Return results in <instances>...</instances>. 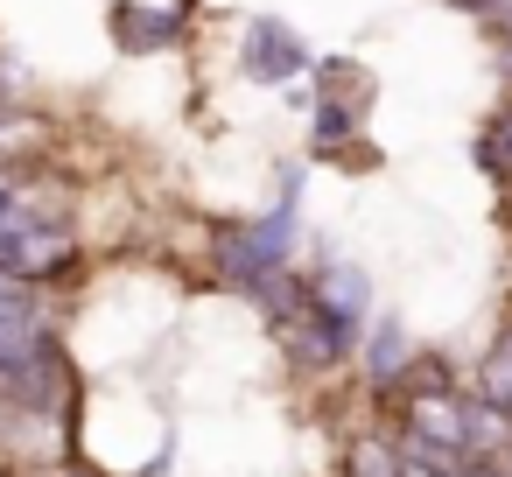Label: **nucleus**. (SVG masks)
I'll return each instance as SVG.
<instances>
[{
	"label": "nucleus",
	"instance_id": "f257e3e1",
	"mask_svg": "<svg viewBox=\"0 0 512 477\" xmlns=\"http://www.w3.org/2000/svg\"><path fill=\"white\" fill-rule=\"evenodd\" d=\"M295 204H302V176H288V190H281V204L260 218V225H246L239 239H225V274H239L246 288H260L274 267H281V253H288V232H295Z\"/></svg>",
	"mask_w": 512,
	"mask_h": 477
},
{
	"label": "nucleus",
	"instance_id": "f03ea898",
	"mask_svg": "<svg viewBox=\"0 0 512 477\" xmlns=\"http://www.w3.org/2000/svg\"><path fill=\"white\" fill-rule=\"evenodd\" d=\"M239 64H246L253 85H288V78H302L316 57H309V43H302L288 22L260 15V22H246V50H239Z\"/></svg>",
	"mask_w": 512,
	"mask_h": 477
},
{
	"label": "nucleus",
	"instance_id": "0eeeda50",
	"mask_svg": "<svg viewBox=\"0 0 512 477\" xmlns=\"http://www.w3.org/2000/svg\"><path fill=\"white\" fill-rule=\"evenodd\" d=\"M400 365V337L393 330H379V351H372V372H393Z\"/></svg>",
	"mask_w": 512,
	"mask_h": 477
},
{
	"label": "nucleus",
	"instance_id": "20e7f679",
	"mask_svg": "<svg viewBox=\"0 0 512 477\" xmlns=\"http://www.w3.org/2000/svg\"><path fill=\"white\" fill-rule=\"evenodd\" d=\"M316 302H323L337 323L358 330V316H365V274H358V267H330V274L316 281Z\"/></svg>",
	"mask_w": 512,
	"mask_h": 477
},
{
	"label": "nucleus",
	"instance_id": "7ed1b4c3",
	"mask_svg": "<svg viewBox=\"0 0 512 477\" xmlns=\"http://www.w3.org/2000/svg\"><path fill=\"white\" fill-rule=\"evenodd\" d=\"M36 302H29V288H22V274H8L0 267V358H15V351H29L36 344Z\"/></svg>",
	"mask_w": 512,
	"mask_h": 477
},
{
	"label": "nucleus",
	"instance_id": "39448f33",
	"mask_svg": "<svg viewBox=\"0 0 512 477\" xmlns=\"http://www.w3.org/2000/svg\"><path fill=\"white\" fill-rule=\"evenodd\" d=\"M113 36H120L127 50H155V43H169V36H176V15H148V8H120V15H113Z\"/></svg>",
	"mask_w": 512,
	"mask_h": 477
},
{
	"label": "nucleus",
	"instance_id": "6e6552de",
	"mask_svg": "<svg viewBox=\"0 0 512 477\" xmlns=\"http://www.w3.org/2000/svg\"><path fill=\"white\" fill-rule=\"evenodd\" d=\"M463 8H477V15H484V22H491V15H498V8H505V0H463Z\"/></svg>",
	"mask_w": 512,
	"mask_h": 477
},
{
	"label": "nucleus",
	"instance_id": "423d86ee",
	"mask_svg": "<svg viewBox=\"0 0 512 477\" xmlns=\"http://www.w3.org/2000/svg\"><path fill=\"white\" fill-rule=\"evenodd\" d=\"M477 155H484V169H491V176H512V120H498V127L484 134V148H477Z\"/></svg>",
	"mask_w": 512,
	"mask_h": 477
}]
</instances>
